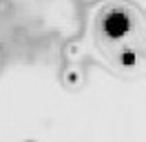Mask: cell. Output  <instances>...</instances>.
<instances>
[{
  "instance_id": "1",
  "label": "cell",
  "mask_w": 146,
  "mask_h": 142,
  "mask_svg": "<svg viewBox=\"0 0 146 142\" xmlns=\"http://www.w3.org/2000/svg\"><path fill=\"white\" fill-rule=\"evenodd\" d=\"M91 42L104 64L117 76L146 71V18L126 0H104L91 13Z\"/></svg>"
}]
</instances>
